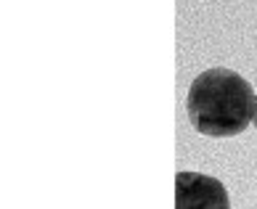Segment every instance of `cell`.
Returning a JSON list of instances; mask_svg holds the SVG:
<instances>
[{
    "label": "cell",
    "mask_w": 257,
    "mask_h": 209,
    "mask_svg": "<svg viewBox=\"0 0 257 209\" xmlns=\"http://www.w3.org/2000/svg\"><path fill=\"white\" fill-rule=\"evenodd\" d=\"M186 109L196 132L209 138H233L252 122L254 90L241 74L215 66L194 80Z\"/></svg>",
    "instance_id": "cell-1"
},
{
    "label": "cell",
    "mask_w": 257,
    "mask_h": 209,
    "mask_svg": "<svg viewBox=\"0 0 257 209\" xmlns=\"http://www.w3.org/2000/svg\"><path fill=\"white\" fill-rule=\"evenodd\" d=\"M228 191L220 180L199 175V172H178L175 175V206L178 209H225Z\"/></svg>",
    "instance_id": "cell-2"
},
{
    "label": "cell",
    "mask_w": 257,
    "mask_h": 209,
    "mask_svg": "<svg viewBox=\"0 0 257 209\" xmlns=\"http://www.w3.org/2000/svg\"><path fill=\"white\" fill-rule=\"evenodd\" d=\"M252 122H254V127H257V96H254V114H252Z\"/></svg>",
    "instance_id": "cell-3"
}]
</instances>
